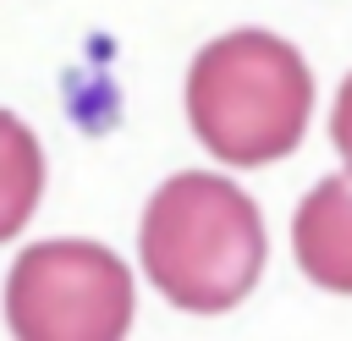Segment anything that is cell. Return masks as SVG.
I'll use <instances>...</instances> for the list:
<instances>
[{"mask_svg": "<svg viewBox=\"0 0 352 341\" xmlns=\"http://www.w3.org/2000/svg\"><path fill=\"white\" fill-rule=\"evenodd\" d=\"M138 292L104 242H33L6 275V324L22 341H121Z\"/></svg>", "mask_w": 352, "mask_h": 341, "instance_id": "3957f363", "label": "cell"}, {"mask_svg": "<svg viewBox=\"0 0 352 341\" xmlns=\"http://www.w3.org/2000/svg\"><path fill=\"white\" fill-rule=\"evenodd\" d=\"M330 143H336V154H341L346 170H352V77H346L341 94H336V110H330Z\"/></svg>", "mask_w": 352, "mask_h": 341, "instance_id": "8992f818", "label": "cell"}, {"mask_svg": "<svg viewBox=\"0 0 352 341\" xmlns=\"http://www.w3.org/2000/svg\"><path fill=\"white\" fill-rule=\"evenodd\" d=\"M292 248H297V264L314 286L352 297V170L324 176L297 204Z\"/></svg>", "mask_w": 352, "mask_h": 341, "instance_id": "277c9868", "label": "cell"}, {"mask_svg": "<svg viewBox=\"0 0 352 341\" xmlns=\"http://www.w3.org/2000/svg\"><path fill=\"white\" fill-rule=\"evenodd\" d=\"M314 116V72L308 60L264 33L236 28L192 55L187 72V121L192 138L220 165H270L286 160Z\"/></svg>", "mask_w": 352, "mask_h": 341, "instance_id": "7a4b0ae2", "label": "cell"}, {"mask_svg": "<svg viewBox=\"0 0 352 341\" xmlns=\"http://www.w3.org/2000/svg\"><path fill=\"white\" fill-rule=\"evenodd\" d=\"M138 253L160 297L187 314H226L258 286L270 242L258 204L236 182L214 170H182L148 198Z\"/></svg>", "mask_w": 352, "mask_h": 341, "instance_id": "6da1fadb", "label": "cell"}, {"mask_svg": "<svg viewBox=\"0 0 352 341\" xmlns=\"http://www.w3.org/2000/svg\"><path fill=\"white\" fill-rule=\"evenodd\" d=\"M44 198V143L28 121L0 110V242L16 236Z\"/></svg>", "mask_w": 352, "mask_h": 341, "instance_id": "5b68a950", "label": "cell"}]
</instances>
